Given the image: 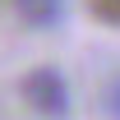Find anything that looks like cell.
I'll list each match as a JSON object with an SVG mask.
<instances>
[{
    "mask_svg": "<svg viewBox=\"0 0 120 120\" xmlns=\"http://www.w3.org/2000/svg\"><path fill=\"white\" fill-rule=\"evenodd\" d=\"M19 97L28 102L32 116H42V120H69V116H74L69 79L60 74L56 65H32L28 74L19 79Z\"/></svg>",
    "mask_w": 120,
    "mask_h": 120,
    "instance_id": "6da1fadb",
    "label": "cell"
},
{
    "mask_svg": "<svg viewBox=\"0 0 120 120\" xmlns=\"http://www.w3.org/2000/svg\"><path fill=\"white\" fill-rule=\"evenodd\" d=\"M14 19L28 32H56L65 23V0H14Z\"/></svg>",
    "mask_w": 120,
    "mask_h": 120,
    "instance_id": "7a4b0ae2",
    "label": "cell"
},
{
    "mask_svg": "<svg viewBox=\"0 0 120 120\" xmlns=\"http://www.w3.org/2000/svg\"><path fill=\"white\" fill-rule=\"evenodd\" d=\"M102 116L106 120H120V69L106 79V88H102Z\"/></svg>",
    "mask_w": 120,
    "mask_h": 120,
    "instance_id": "3957f363",
    "label": "cell"
},
{
    "mask_svg": "<svg viewBox=\"0 0 120 120\" xmlns=\"http://www.w3.org/2000/svg\"><path fill=\"white\" fill-rule=\"evenodd\" d=\"M88 9L102 28H120V0H88Z\"/></svg>",
    "mask_w": 120,
    "mask_h": 120,
    "instance_id": "277c9868",
    "label": "cell"
}]
</instances>
